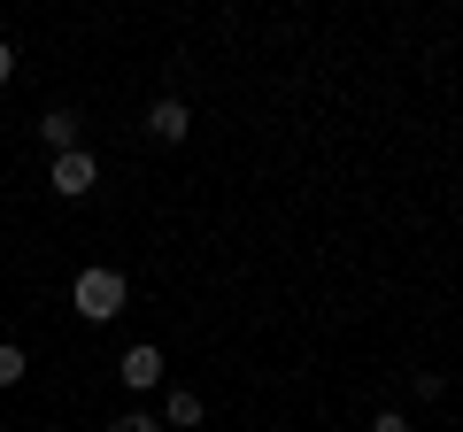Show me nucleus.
<instances>
[{
	"label": "nucleus",
	"mask_w": 463,
	"mask_h": 432,
	"mask_svg": "<svg viewBox=\"0 0 463 432\" xmlns=\"http://www.w3.org/2000/svg\"><path fill=\"white\" fill-rule=\"evenodd\" d=\"M70 301H78L85 324H116V316H124V301H132V278H124V270H109V263H93V270H78Z\"/></svg>",
	"instance_id": "f257e3e1"
},
{
	"label": "nucleus",
	"mask_w": 463,
	"mask_h": 432,
	"mask_svg": "<svg viewBox=\"0 0 463 432\" xmlns=\"http://www.w3.org/2000/svg\"><path fill=\"white\" fill-rule=\"evenodd\" d=\"M47 185H54V193H62V201H85V193H93V185H100V163H93V155H85V147H70V155H54Z\"/></svg>",
	"instance_id": "f03ea898"
},
{
	"label": "nucleus",
	"mask_w": 463,
	"mask_h": 432,
	"mask_svg": "<svg viewBox=\"0 0 463 432\" xmlns=\"http://www.w3.org/2000/svg\"><path fill=\"white\" fill-rule=\"evenodd\" d=\"M116 379L132 386V394H155V386L170 379V371H163V348H147V340H139V348H124V355H116Z\"/></svg>",
	"instance_id": "7ed1b4c3"
},
{
	"label": "nucleus",
	"mask_w": 463,
	"mask_h": 432,
	"mask_svg": "<svg viewBox=\"0 0 463 432\" xmlns=\"http://www.w3.org/2000/svg\"><path fill=\"white\" fill-rule=\"evenodd\" d=\"M185 132H194V108H185L178 93H163V100L147 108V139H163V147H178Z\"/></svg>",
	"instance_id": "20e7f679"
},
{
	"label": "nucleus",
	"mask_w": 463,
	"mask_h": 432,
	"mask_svg": "<svg viewBox=\"0 0 463 432\" xmlns=\"http://www.w3.org/2000/svg\"><path fill=\"white\" fill-rule=\"evenodd\" d=\"M39 139H47L54 155H70L78 147V108H47V117H39Z\"/></svg>",
	"instance_id": "39448f33"
},
{
	"label": "nucleus",
	"mask_w": 463,
	"mask_h": 432,
	"mask_svg": "<svg viewBox=\"0 0 463 432\" xmlns=\"http://www.w3.org/2000/svg\"><path fill=\"white\" fill-rule=\"evenodd\" d=\"M163 417H170V425H201V394H194V386H170Z\"/></svg>",
	"instance_id": "423d86ee"
},
{
	"label": "nucleus",
	"mask_w": 463,
	"mask_h": 432,
	"mask_svg": "<svg viewBox=\"0 0 463 432\" xmlns=\"http://www.w3.org/2000/svg\"><path fill=\"white\" fill-rule=\"evenodd\" d=\"M24 371H32L24 348H16V340H0V386H24Z\"/></svg>",
	"instance_id": "0eeeda50"
},
{
	"label": "nucleus",
	"mask_w": 463,
	"mask_h": 432,
	"mask_svg": "<svg viewBox=\"0 0 463 432\" xmlns=\"http://www.w3.org/2000/svg\"><path fill=\"white\" fill-rule=\"evenodd\" d=\"M410 386H417V401H440V394H448V379H440V371H417Z\"/></svg>",
	"instance_id": "6e6552de"
},
{
	"label": "nucleus",
	"mask_w": 463,
	"mask_h": 432,
	"mask_svg": "<svg viewBox=\"0 0 463 432\" xmlns=\"http://www.w3.org/2000/svg\"><path fill=\"white\" fill-rule=\"evenodd\" d=\"M109 432H163V425H155V417H147V409H124V417H116V425H109Z\"/></svg>",
	"instance_id": "1a4fd4ad"
},
{
	"label": "nucleus",
	"mask_w": 463,
	"mask_h": 432,
	"mask_svg": "<svg viewBox=\"0 0 463 432\" xmlns=\"http://www.w3.org/2000/svg\"><path fill=\"white\" fill-rule=\"evenodd\" d=\"M371 432H410V417H402V409H379V417H371Z\"/></svg>",
	"instance_id": "9d476101"
},
{
	"label": "nucleus",
	"mask_w": 463,
	"mask_h": 432,
	"mask_svg": "<svg viewBox=\"0 0 463 432\" xmlns=\"http://www.w3.org/2000/svg\"><path fill=\"white\" fill-rule=\"evenodd\" d=\"M16 78V47H8V39H0V85Z\"/></svg>",
	"instance_id": "9b49d317"
}]
</instances>
